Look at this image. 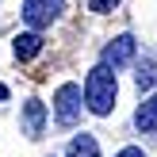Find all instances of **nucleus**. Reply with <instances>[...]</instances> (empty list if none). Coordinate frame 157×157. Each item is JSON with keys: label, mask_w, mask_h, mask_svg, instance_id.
<instances>
[{"label": "nucleus", "mask_w": 157, "mask_h": 157, "mask_svg": "<svg viewBox=\"0 0 157 157\" xmlns=\"http://www.w3.org/2000/svg\"><path fill=\"white\" fill-rule=\"evenodd\" d=\"M88 8L104 15V12H111V8H115V0H88Z\"/></svg>", "instance_id": "9d476101"}, {"label": "nucleus", "mask_w": 157, "mask_h": 157, "mask_svg": "<svg viewBox=\"0 0 157 157\" xmlns=\"http://www.w3.org/2000/svg\"><path fill=\"white\" fill-rule=\"evenodd\" d=\"M134 61V38L130 35H119V38H111V42L104 46V65L107 69H123V65H130Z\"/></svg>", "instance_id": "20e7f679"}, {"label": "nucleus", "mask_w": 157, "mask_h": 157, "mask_svg": "<svg viewBox=\"0 0 157 157\" xmlns=\"http://www.w3.org/2000/svg\"><path fill=\"white\" fill-rule=\"evenodd\" d=\"M0 100H8V88H4V84H0Z\"/></svg>", "instance_id": "f8f14e48"}, {"label": "nucleus", "mask_w": 157, "mask_h": 157, "mask_svg": "<svg viewBox=\"0 0 157 157\" xmlns=\"http://www.w3.org/2000/svg\"><path fill=\"white\" fill-rule=\"evenodd\" d=\"M38 50H42V38H38V31H23V35H15V58H19V61L35 58Z\"/></svg>", "instance_id": "0eeeda50"}, {"label": "nucleus", "mask_w": 157, "mask_h": 157, "mask_svg": "<svg viewBox=\"0 0 157 157\" xmlns=\"http://www.w3.org/2000/svg\"><path fill=\"white\" fill-rule=\"evenodd\" d=\"M23 130H27V138H38L46 130V107H42V100H27V104H23Z\"/></svg>", "instance_id": "39448f33"}, {"label": "nucleus", "mask_w": 157, "mask_h": 157, "mask_svg": "<svg viewBox=\"0 0 157 157\" xmlns=\"http://www.w3.org/2000/svg\"><path fill=\"white\" fill-rule=\"evenodd\" d=\"M69 157H100V146L92 134H77L73 146H69Z\"/></svg>", "instance_id": "6e6552de"}, {"label": "nucleus", "mask_w": 157, "mask_h": 157, "mask_svg": "<svg viewBox=\"0 0 157 157\" xmlns=\"http://www.w3.org/2000/svg\"><path fill=\"white\" fill-rule=\"evenodd\" d=\"M61 4H65V0H23V19L35 31H42V27H50L61 15Z\"/></svg>", "instance_id": "7ed1b4c3"}, {"label": "nucleus", "mask_w": 157, "mask_h": 157, "mask_svg": "<svg viewBox=\"0 0 157 157\" xmlns=\"http://www.w3.org/2000/svg\"><path fill=\"white\" fill-rule=\"evenodd\" d=\"M119 157H146V153L138 150V146H127V150H119Z\"/></svg>", "instance_id": "9b49d317"}, {"label": "nucleus", "mask_w": 157, "mask_h": 157, "mask_svg": "<svg viewBox=\"0 0 157 157\" xmlns=\"http://www.w3.org/2000/svg\"><path fill=\"white\" fill-rule=\"evenodd\" d=\"M134 127L142 130V134H153V130H157V92L146 100V104H138V111H134Z\"/></svg>", "instance_id": "423d86ee"}, {"label": "nucleus", "mask_w": 157, "mask_h": 157, "mask_svg": "<svg viewBox=\"0 0 157 157\" xmlns=\"http://www.w3.org/2000/svg\"><path fill=\"white\" fill-rule=\"evenodd\" d=\"M115 92H119L115 73H111L107 65H96V69L88 73V81H84V104H88V111H92V115H111Z\"/></svg>", "instance_id": "f257e3e1"}, {"label": "nucleus", "mask_w": 157, "mask_h": 157, "mask_svg": "<svg viewBox=\"0 0 157 157\" xmlns=\"http://www.w3.org/2000/svg\"><path fill=\"white\" fill-rule=\"evenodd\" d=\"M77 115H81V88L77 84H61L58 96H54V119L61 127H73Z\"/></svg>", "instance_id": "f03ea898"}, {"label": "nucleus", "mask_w": 157, "mask_h": 157, "mask_svg": "<svg viewBox=\"0 0 157 157\" xmlns=\"http://www.w3.org/2000/svg\"><path fill=\"white\" fill-rule=\"evenodd\" d=\"M134 81H138V88H150V84L157 81V69H153V61H142V65H138Z\"/></svg>", "instance_id": "1a4fd4ad"}]
</instances>
